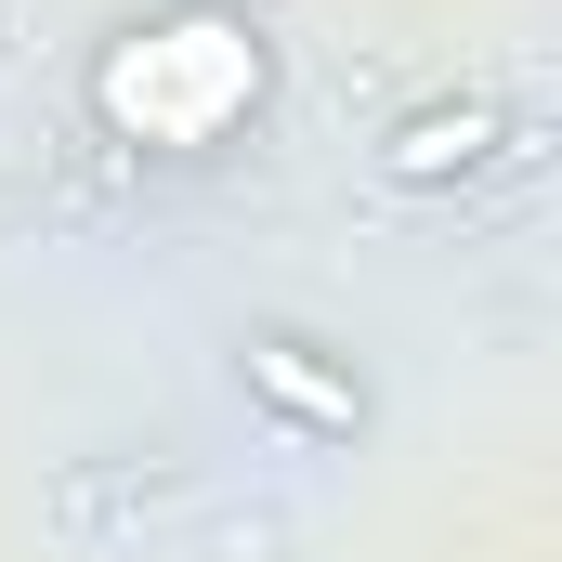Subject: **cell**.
Listing matches in <instances>:
<instances>
[{
	"instance_id": "obj_1",
	"label": "cell",
	"mask_w": 562,
	"mask_h": 562,
	"mask_svg": "<svg viewBox=\"0 0 562 562\" xmlns=\"http://www.w3.org/2000/svg\"><path fill=\"white\" fill-rule=\"evenodd\" d=\"M236 105H262V40L223 26V13H183V26H157L105 66V119L144 144H210Z\"/></svg>"
},
{
	"instance_id": "obj_2",
	"label": "cell",
	"mask_w": 562,
	"mask_h": 562,
	"mask_svg": "<svg viewBox=\"0 0 562 562\" xmlns=\"http://www.w3.org/2000/svg\"><path fill=\"white\" fill-rule=\"evenodd\" d=\"M236 380H249L288 431H314V445H353V431H367V393H353L301 327H249V340H236Z\"/></svg>"
},
{
	"instance_id": "obj_3",
	"label": "cell",
	"mask_w": 562,
	"mask_h": 562,
	"mask_svg": "<svg viewBox=\"0 0 562 562\" xmlns=\"http://www.w3.org/2000/svg\"><path fill=\"white\" fill-rule=\"evenodd\" d=\"M497 144H510V119H497V105H419L406 132L380 144V170H393V183H458V170H484Z\"/></svg>"
}]
</instances>
